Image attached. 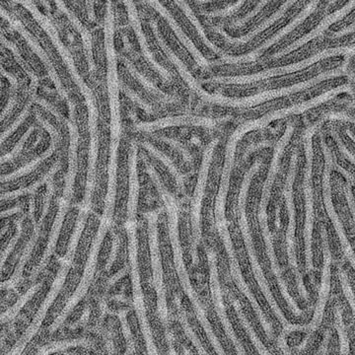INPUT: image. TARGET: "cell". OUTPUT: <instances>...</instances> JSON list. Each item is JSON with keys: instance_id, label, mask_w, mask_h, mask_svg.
Wrapping results in <instances>:
<instances>
[{"instance_id": "cell-14", "label": "cell", "mask_w": 355, "mask_h": 355, "mask_svg": "<svg viewBox=\"0 0 355 355\" xmlns=\"http://www.w3.org/2000/svg\"><path fill=\"white\" fill-rule=\"evenodd\" d=\"M216 121L205 116L184 114V116H166L153 121H144L135 125V130L140 133H154L175 127L214 128Z\"/></svg>"}, {"instance_id": "cell-17", "label": "cell", "mask_w": 355, "mask_h": 355, "mask_svg": "<svg viewBox=\"0 0 355 355\" xmlns=\"http://www.w3.org/2000/svg\"><path fill=\"white\" fill-rule=\"evenodd\" d=\"M139 142V146H141L144 148V150L146 151L147 154H148L149 157L154 159V160L157 161V162L160 163L164 166L166 169L170 172L173 179L176 181V184L178 189L180 191L184 190V180L183 174L179 171L178 169L177 165L175 164L174 161L172 160V158L170 156H168L167 154L163 153L162 150L154 146V144H151L148 139H135Z\"/></svg>"}, {"instance_id": "cell-6", "label": "cell", "mask_w": 355, "mask_h": 355, "mask_svg": "<svg viewBox=\"0 0 355 355\" xmlns=\"http://www.w3.org/2000/svg\"><path fill=\"white\" fill-rule=\"evenodd\" d=\"M324 123V121H317L314 125L308 128L303 137L304 142V150L306 157V165L304 172V182H303V190H304L305 198V252H306V268L308 272L313 270L312 259V234L313 225H314V196H313V157H314V150H313V135L316 132L317 128Z\"/></svg>"}, {"instance_id": "cell-8", "label": "cell", "mask_w": 355, "mask_h": 355, "mask_svg": "<svg viewBox=\"0 0 355 355\" xmlns=\"http://www.w3.org/2000/svg\"><path fill=\"white\" fill-rule=\"evenodd\" d=\"M217 144H218V139H214L209 142V146L205 147L202 155V165H200V172H198L197 187H196L193 202H191V231H193L191 254H193V261L195 265H198V246L200 245V239H202V220H200V216H202V200L205 198L210 166H211L212 161H214Z\"/></svg>"}, {"instance_id": "cell-12", "label": "cell", "mask_w": 355, "mask_h": 355, "mask_svg": "<svg viewBox=\"0 0 355 355\" xmlns=\"http://www.w3.org/2000/svg\"><path fill=\"white\" fill-rule=\"evenodd\" d=\"M209 263L210 270V288H211L212 301H214V307H216L217 315L220 319L222 326L225 330L229 340L232 342L238 355H248L245 347H243L240 340H238L237 335L233 330L232 324L229 321L227 314H226L225 307H224L223 301H222L220 284H219L218 272H217L216 254L214 249H209Z\"/></svg>"}, {"instance_id": "cell-15", "label": "cell", "mask_w": 355, "mask_h": 355, "mask_svg": "<svg viewBox=\"0 0 355 355\" xmlns=\"http://www.w3.org/2000/svg\"><path fill=\"white\" fill-rule=\"evenodd\" d=\"M354 8L355 1L347 2V3H345L342 8L338 9V10L335 11V12L328 14V15H327L326 17H324L323 19L321 20V22H320L314 29L311 30V31L308 33V34H306L305 36H303L302 38H300L297 40V41L294 42V43L289 44L288 46H286L284 50L280 51L279 53L273 55L272 58H277H277L286 57V55H289L292 51L298 50L301 46L307 44L308 42L318 38L320 35H322L324 31H327L331 25L340 22V21L343 19L345 16L349 15Z\"/></svg>"}, {"instance_id": "cell-2", "label": "cell", "mask_w": 355, "mask_h": 355, "mask_svg": "<svg viewBox=\"0 0 355 355\" xmlns=\"http://www.w3.org/2000/svg\"><path fill=\"white\" fill-rule=\"evenodd\" d=\"M105 46L107 53V89H108L110 112H111V139L121 140L123 137V116H121V102L120 76L118 69V53L114 46V2H107L106 19L104 25Z\"/></svg>"}, {"instance_id": "cell-32", "label": "cell", "mask_w": 355, "mask_h": 355, "mask_svg": "<svg viewBox=\"0 0 355 355\" xmlns=\"http://www.w3.org/2000/svg\"><path fill=\"white\" fill-rule=\"evenodd\" d=\"M23 205L22 202L18 203L17 205H14L12 207H8V209L6 210H2L1 212V218H10L13 216H16L18 214H22Z\"/></svg>"}, {"instance_id": "cell-21", "label": "cell", "mask_w": 355, "mask_h": 355, "mask_svg": "<svg viewBox=\"0 0 355 355\" xmlns=\"http://www.w3.org/2000/svg\"><path fill=\"white\" fill-rule=\"evenodd\" d=\"M44 286V279L38 282V284H35V286L30 287V288L25 292V294L20 296L15 304H13L10 308H8V309L4 311V312H2L1 324H6V323H8V322L12 321L13 319H15L21 311H22L23 308H24L25 306L27 305L28 303H29L30 301L37 295V294H38L40 291H42Z\"/></svg>"}, {"instance_id": "cell-19", "label": "cell", "mask_w": 355, "mask_h": 355, "mask_svg": "<svg viewBox=\"0 0 355 355\" xmlns=\"http://www.w3.org/2000/svg\"><path fill=\"white\" fill-rule=\"evenodd\" d=\"M175 4H176L180 10L183 11L187 19H188L191 25L193 26V30L197 33L198 38L202 40L203 44H205L207 48H209L210 51L218 55L221 58L225 57L226 53L221 50V48L216 46L214 42L210 41L207 32H205V28H203L200 21L198 20L197 14L193 12V9H191L190 3L186 1H175Z\"/></svg>"}, {"instance_id": "cell-23", "label": "cell", "mask_w": 355, "mask_h": 355, "mask_svg": "<svg viewBox=\"0 0 355 355\" xmlns=\"http://www.w3.org/2000/svg\"><path fill=\"white\" fill-rule=\"evenodd\" d=\"M91 345L87 338H72V340H58L44 345L35 355H50L55 352H62L73 347H87Z\"/></svg>"}, {"instance_id": "cell-9", "label": "cell", "mask_w": 355, "mask_h": 355, "mask_svg": "<svg viewBox=\"0 0 355 355\" xmlns=\"http://www.w3.org/2000/svg\"><path fill=\"white\" fill-rule=\"evenodd\" d=\"M0 12H1L2 19L6 21L7 24L10 26L11 28H13L14 31L17 32L18 34L25 40L28 46L31 48L35 55L41 60V64H43L44 69H46V74H48L51 83L55 86V90L58 91V95L62 98V100H64V101L65 100L67 104H76V103L70 100L69 93L65 90L64 84H62V79H60V76H58L55 65H53V62H51L46 50H44L42 44H40L38 39H37L36 37L32 34V32L23 24L22 21H21L17 16L14 15L11 11L6 10V7L0 6Z\"/></svg>"}, {"instance_id": "cell-31", "label": "cell", "mask_w": 355, "mask_h": 355, "mask_svg": "<svg viewBox=\"0 0 355 355\" xmlns=\"http://www.w3.org/2000/svg\"><path fill=\"white\" fill-rule=\"evenodd\" d=\"M128 272H130V268H128V265L123 266L121 270H118V272L110 277L108 282H107V286H108V287L114 286L119 280L123 279V277H125V275H127Z\"/></svg>"}, {"instance_id": "cell-1", "label": "cell", "mask_w": 355, "mask_h": 355, "mask_svg": "<svg viewBox=\"0 0 355 355\" xmlns=\"http://www.w3.org/2000/svg\"><path fill=\"white\" fill-rule=\"evenodd\" d=\"M154 187L156 191L160 195L161 200L164 202L165 209L167 210L168 216V230H169L170 243L174 254V263L176 266L178 277L181 280L182 287H183L184 293L191 299V304L195 308L196 314L203 330L209 338V343H211L214 349H216L217 355H226L222 347L220 342L211 328L209 320H207V313L203 309L202 302L198 297L197 292L191 286L190 277L187 272L186 265H184L183 250H182L181 243L179 237V211H178V205L174 196L170 193V191L166 188L164 183L160 177L155 176L153 179Z\"/></svg>"}, {"instance_id": "cell-24", "label": "cell", "mask_w": 355, "mask_h": 355, "mask_svg": "<svg viewBox=\"0 0 355 355\" xmlns=\"http://www.w3.org/2000/svg\"><path fill=\"white\" fill-rule=\"evenodd\" d=\"M151 135H154V137L160 140V141H162L163 144H165L166 146L171 147L173 150L176 151L178 155L183 159L184 163H187V164L190 166L193 164V157H191L190 150H189V149L187 148L182 142H180L179 140L173 139V137L154 135V133H151Z\"/></svg>"}, {"instance_id": "cell-18", "label": "cell", "mask_w": 355, "mask_h": 355, "mask_svg": "<svg viewBox=\"0 0 355 355\" xmlns=\"http://www.w3.org/2000/svg\"><path fill=\"white\" fill-rule=\"evenodd\" d=\"M319 4V1H312L307 3L305 8L303 9V10L301 11V12L299 13L293 20L291 21L286 27L282 28V29H280L279 32H277V34L273 35L272 38L268 39L265 44H261L260 48L254 51V53H256L257 55H260L261 53H263V51L268 50V48H270L272 44H277V42L280 41V40L287 36L289 33L293 31V30L295 29V28H297L299 25L302 24V23L309 17L311 14L316 10Z\"/></svg>"}, {"instance_id": "cell-5", "label": "cell", "mask_w": 355, "mask_h": 355, "mask_svg": "<svg viewBox=\"0 0 355 355\" xmlns=\"http://www.w3.org/2000/svg\"><path fill=\"white\" fill-rule=\"evenodd\" d=\"M164 207H159L146 214L147 225H148L149 249H150L151 270H153V286L157 297V308L160 321L168 327L169 313H168L167 300H166V288L164 284V268H163L162 254H161L160 243H159V216Z\"/></svg>"}, {"instance_id": "cell-20", "label": "cell", "mask_w": 355, "mask_h": 355, "mask_svg": "<svg viewBox=\"0 0 355 355\" xmlns=\"http://www.w3.org/2000/svg\"><path fill=\"white\" fill-rule=\"evenodd\" d=\"M55 153H57V147L51 142L50 148L46 153L37 156L36 158L33 159L32 161L16 170V171L10 173V174L1 175V184H8L10 182L15 181V180L21 179V178L29 176L30 174L36 171L46 159L53 157Z\"/></svg>"}, {"instance_id": "cell-4", "label": "cell", "mask_w": 355, "mask_h": 355, "mask_svg": "<svg viewBox=\"0 0 355 355\" xmlns=\"http://www.w3.org/2000/svg\"><path fill=\"white\" fill-rule=\"evenodd\" d=\"M261 166V162H256L251 168L249 171L245 175L244 181H243L241 190H240L239 198H238V216H239V225L241 228L242 234L244 236L245 244H246L248 254H249L250 260H251L252 266H253V272L254 273V277H256L257 282L260 284L261 291H263V295L268 299V303L272 306L273 312L275 313L277 318L280 321V323L284 324V329H288L291 326L286 321V317L282 314L280 311L279 306L277 304V301L272 297V292L270 291L268 282L263 277V270L260 263L256 258V254H254V250L253 246V241H252L251 234H250L249 224H248L247 214H246V200L247 193L249 191L250 184H251L252 179H253L257 172L260 170Z\"/></svg>"}, {"instance_id": "cell-16", "label": "cell", "mask_w": 355, "mask_h": 355, "mask_svg": "<svg viewBox=\"0 0 355 355\" xmlns=\"http://www.w3.org/2000/svg\"><path fill=\"white\" fill-rule=\"evenodd\" d=\"M295 1H286L284 3H282V6L279 7V10L275 11L272 15H270L268 19L261 22V24H259L258 27L254 28V30H252L251 32L248 33L245 36L240 37V38H234V37L229 36L227 33L224 31L223 28L221 27H212V31L216 33V34L220 35L221 37H223V39L225 40V42L231 44H242L249 43L251 40H253L254 37L258 36L259 34L265 31V30L268 29L270 26L275 24L277 21H279L280 18L284 17V14L287 12L289 8L291 6H293L295 4Z\"/></svg>"}, {"instance_id": "cell-22", "label": "cell", "mask_w": 355, "mask_h": 355, "mask_svg": "<svg viewBox=\"0 0 355 355\" xmlns=\"http://www.w3.org/2000/svg\"><path fill=\"white\" fill-rule=\"evenodd\" d=\"M1 46H4L6 50H8L11 53H12V57L14 60H15L16 64L19 65L21 69L24 70L25 73L29 76L30 80H31V84L39 86L40 80H41V79H40V77L37 76V73L31 67V64L25 60V58L23 57L22 55H21L19 49L16 46V44L14 43L13 41H11L10 39L7 38L6 35L2 34V33Z\"/></svg>"}, {"instance_id": "cell-13", "label": "cell", "mask_w": 355, "mask_h": 355, "mask_svg": "<svg viewBox=\"0 0 355 355\" xmlns=\"http://www.w3.org/2000/svg\"><path fill=\"white\" fill-rule=\"evenodd\" d=\"M144 4H146L147 6L151 7L154 11H156V12L160 15V17L162 18L163 20L167 22V25L169 26L171 31L174 33L178 41L183 44L184 48H186V50L191 53V57L193 58V60H196L198 65H200L202 69H207V67H209L210 64L209 60H207L205 55H202L200 49H198L197 46L193 44V42L191 41L190 37L186 34V32L184 31L181 25L178 23L175 16H173L171 11L167 8V6H164L163 2L144 1Z\"/></svg>"}, {"instance_id": "cell-10", "label": "cell", "mask_w": 355, "mask_h": 355, "mask_svg": "<svg viewBox=\"0 0 355 355\" xmlns=\"http://www.w3.org/2000/svg\"><path fill=\"white\" fill-rule=\"evenodd\" d=\"M297 153H293L291 156V168H289L288 176H287L286 184L284 186V198H286L287 211H288V229H287L286 242L287 254H288L289 263L292 270H294L297 279L298 291L300 295L305 300H307L308 294L306 291L304 284H303L302 277L299 272L297 261H296L295 254V207H294L293 190L294 179H295L296 169H297Z\"/></svg>"}, {"instance_id": "cell-26", "label": "cell", "mask_w": 355, "mask_h": 355, "mask_svg": "<svg viewBox=\"0 0 355 355\" xmlns=\"http://www.w3.org/2000/svg\"><path fill=\"white\" fill-rule=\"evenodd\" d=\"M120 89L121 93H123L125 97L128 98L130 101H132L133 104L139 106L140 109L144 110L146 113L149 114H154L153 107L151 106L150 104H148L146 101V100L142 99L141 97L135 90H132L130 86H128L127 84L123 83V81L120 79Z\"/></svg>"}, {"instance_id": "cell-7", "label": "cell", "mask_w": 355, "mask_h": 355, "mask_svg": "<svg viewBox=\"0 0 355 355\" xmlns=\"http://www.w3.org/2000/svg\"><path fill=\"white\" fill-rule=\"evenodd\" d=\"M60 261H62V266H60V270H58L57 277L51 284L50 291L46 294L41 307H39L38 311L35 314L32 323L28 326L24 333L20 336L19 340L13 345L12 349L6 355L22 354L27 345H29L30 342L34 338V336L38 333L44 320L46 319V313L51 309V305L53 304L55 299L60 295V291H62V287H64L65 282H67V277H69L70 266L73 263V261L67 260L65 258H62Z\"/></svg>"}, {"instance_id": "cell-29", "label": "cell", "mask_w": 355, "mask_h": 355, "mask_svg": "<svg viewBox=\"0 0 355 355\" xmlns=\"http://www.w3.org/2000/svg\"><path fill=\"white\" fill-rule=\"evenodd\" d=\"M270 2L268 1H260L257 2L256 6L250 11L249 13H247L244 17L240 18V19H237L232 22V24L230 25V28H234V29H237V28H241L243 26L247 24L248 22H250L253 18L256 17L259 13L265 8L266 6H268Z\"/></svg>"}, {"instance_id": "cell-30", "label": "cell", "mask_w": 355, "mask_h": 355, "mask_svg": "<svg viewBox=\"0 0 355 355\" xmlns=\"http://www.w3.org/2000/svg\"><path fill=\"white\" fill-rule=\"evenodd\" d=\"M272 146V141L270 140H265V141L257 142V144H251L246 150H245L244 155H243L242 160L246 161L249 156L254 151L260 150V149L266 148V147Z\"/></svg>"}, {"instance_id": "cell-28", "label": "cell", "mask_w": 355, "mask_h": 355, "mask_svg": "<svg viewBox=\"0 0 355 355\" xmlns=\"http://www.w3.org/2000/svg\"><path fill=\"white\" fill-rule=\"evenodd\" d=\"M246 4L245 1L233 2V3H227L221 8H216L214 10L209 11V12H202V15L209 18H223L232 15L236 11L239 10L242 6Z\"/></svg>"}, {"instance_id": "cell-25", "label": "cell", "mask_w": 355, "mask_h": 355, "mask_svg": "<svg viewBox=\"0 0 355 355\" xmlns=\"http://www.w3.org/2000/svg\"><path fill=\"white\" fill-rule=\"evenodd\" d=\"M35 128H36V125H32V127L27 130V132L23 135L22 139L18 141V144L13 147L12 150H11L9 153L6 154V155L1 156V158H0V161H1V165L7 164V163L9 162H12V161L15 160V159L19 157L21 154L24 153L26 148H27L28 146V141H29V139L30 137H31L32 133L34 132Z\"/></svg>"}, {"instance_id": "cell-33", "label": "cell", "mask_w": 355, "mask_h": 355, "mask_svg": "<svg viewBox=\"0 0 355 355\" xmlns=\"http://www.w3.org/2000/svg\"><path fill=\"white\" fill-rule=\"evenodd\" d=\"M354 33H355V22L354 23V24L345 28V29L342 30V31L334 33L333 38H343V37L349 36V35L354 34Z\"/></svg>"}, {"instance_id": "cell-3", "label": "cell", "mask_w": 355, "mask_h": 355, "mask_svg": "<svg viewBox=\"0 0 355 355\" xmlns=\"http://www.w3.org/2000/svg\"><path fill=\"white\" fill-rule=\"evenodd\" d=\"M345 74H347V71H345V67H338V69L327 70L323 73L308 79L304 83L294 84V85L287 86V87L263 91V92L258 93V94L244 98H231L220 94H210L202 88L198 90L196 95H198V97H200L203 102L218 105V106L232 107V108H250V107L263 104V103L270 101V100L294 94V93H297L299 91L314 87L315 85L323 83V81L336 78V77L345 76Z\"/></svg>"}, {"instance_id": "cell-11", "label": "cell", "mask_w": 355, "mask_h": 355, "mask_svg": "<svg viewBox=\"0 0 355 355\" xmlns=\"http://www.w3.org/2000/svg\"><path fill=\"white\" fill-rule=\"evenodd\" d=\"M125 9H127L128 20H130V27H132L133 33L137 36V44L140 48V53L146 60L149 67L162 78L166 83H172L173 74L169 71L164 65L160 64V62L156 60L153 50H151L150 44L146 32H144V26H142L141 19L137 9V3L132 1H125Z\"/></svg>"}, {"instance_id": "cell-27", "label": "cell", "mask_w": 355, "mask_h": 355, "mask_svg": "<svg viewBox=\"0 0 355 355\" xmlns=\"http://www.w3.org/2000/svg\"><path fill=\"white\" fill-rule=\"evenodd\" d=\"M128 310L123 309L119 311L118 316L121 324V331L127 343V352L128 355H132L135 352V340H133L132 329L128 321Z\"/></svg>"}]
</instances>
